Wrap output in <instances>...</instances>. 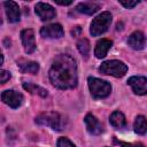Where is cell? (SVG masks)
Instances as JSON below:
<instances>
[{"mask_svg":"<svg viewBox=\"0 0 147 147\" xmlns=\"http://www.w3.org/2000/svg\"><path fill=\"white\" fill-rule=\"evenodd\" d=\"M3 63V55H2V53L0 52V65Z\"/></svg>","mask_w":147,"mask_h":147,"instance_id":"484cf974","label":"cell"},{"mask_svg":"<svg viewBox=\"0 0 147 147\" xmlns=\"http://www.w3.org/2000/svg\"><path fill=\"white\" fill-rule=\"evenodd\" d=\"M56 147H76L75 144L67 137H61L57 139Z\"/></svg>","mask_w":147,"mask_h":147,"instance_id":"44dd1931","label":"cell"},{"mask_svg":"<svg viewBox=\"0 0 147 147\" xmlns=\"http://www.w3.org/2000/svg\"><path fill=\"white\" fill-rule=\"evenodd\" d=\"M87 84H88L91 95L94 99H105L111 92V85L103 79H100L96 77H88Z\"/></svg>","mask_w":147,"mask_h":147,"instance_id":"3957f363","label":"cell"},{"mask_svg":"<svg viewBox=\"0 0 147 147\" xmlns=\"http://www.w3.org/2000/svg\"><path fill=\"white\" fill-rule=\"evenodd\" d=\"M1 100L3 103L9 106L10 108H18L23 102V95L15 90L3 91L1 94Z\"/></svg>","mask_w":147,"mask_h":147,"instance_id":"52a82bcc","label":"cell"},{"mask_svg":"<svg viewBox=\"0 0 147 147\" xmlns=\"http://www.w3.org/2000/svg\"><path fill=\"white\" fill-rule=\"evenodd\" d=\"M57 5H61V6H69V5H71L72 3V1L71 0H69V1H59V0H56L55 1Z\"/></svg>","mask_w":147,"mask_h":147,"instance_id":"d4e9b609","label":"cell"},{"mask_svg":"<svg viewBox=\"0 0 147 147\" xmlns=\"http://www.w3.org/2000/svg\"><path fill=\"white\" fill-rule=\"evenodd\" d=\"M111 46H113V41H111L110 39H106V38L100 39V40L96 42V45H95L94 55H95L98 59H103V57L107 55L108 51L111 48Z\"/></svg>","mask_w":147,"mask_h":147,"instance_id":"5bb4252c","label":"cell"},{"mask_svg":"<svg viewBox=\"0 0 147 147\" xmlns=\"http://www.w3.org/2000/svg\"><path fill=\"white\" fill-rule=\"evenodd\" d=\"M84 122H85V125H86V129L88 131V133L93 134V136H99L102 133L103 131V127L101 125V123L99 122V119L91 113L86 114L85 118H84Z\"/></svg>","mask_w":147,"mask_h":147,"instance_id":"8fae6325","label":"cell"},{"mask_svg":"<svg viewBox=\"0 0 147 147\" xmlns=\"http://www.w3.org/2000/svg\"><path fill=\"white\" fill-rule=\"evenodd\" d=\"M0 24H1V15H0Z\"/></svg>","mask_w":147,"mask_h":147,"instance_id":"4316f807","label":"cell"},{"mask_svg":"<svg viewBox=\"0 0 147 147\" xmlns=\"http://www.w3.org/2000/svg\"><path fill=\"white\" fill-rule=\"evenodd\" d=\"M99 72L116 78H121L127 72V65L118 60H109L101 63V65L99 67Z\"/></svg>","mask_w":147,"mask_h":147,"instance_id":"277c9868","label":"cell"},{"mask_svg":"<svg viewBox=\"0 0 147 147\" xmlns=\"http://www.w3.org/2000/svg\"><path fill=\"white\" fill-rule=\"evenodd\" d=\"M111 18L113 16L109 11H103L100 15H98L95 18H93V21L91 22V26H90L91 34L93 37H99L103 34L110 26Z\"/></svg>","mask_w":147,"mask_h":147,"instance_id":"5b68a950","label":"cell"},{"mask_svg":"<svg viewBox=\"0 0 147 147\" xmlns=\"http://www.w3.org/2000/svg\"><path fill=\"white\" fill-rule=\"evenodd\" d=\"M23 88H24L25 91H28L29 93H31V94H37V95H39V96H41V98H46L47 94H48L45 88H42L41 86H38V85L33 84V83H24V84H23Z\"/></svg>","mask_w":147,"mask_h":147,"instance_id":"ac0fdd59","label":"cell"},{"mask_svg":"<svg viewBox=\"0 0 147 147\" xmlns=\"http://www.w3.org/2000/svg\"><path fill=\"white\" fill-rule=\"evenodd\" d=\"M127 84L138 95H145L147 93V78L144 76H132L129 78Z\"/></svg>","mask_w":147,"mask_h":147,"instance_id":"30bf717a","label":"cell"},{"mask_svg":"<svg viewBox=\"0 0 147 147\" xmlns=\"http://www.w3.org/2000/svg\"><path fill=\"white\" fill-rule=\"evenodd\" d=\"M115 142H117L118 145H121L122 147H144L142 144H127V142H123V141H117L115 140Z\"/></svg>","mask_w":147,"mask_h":147,"instance_id":"cb8c5ba5","label":"cell"},{"mask_svg":"<svg viewBox=\"0 0 147 147\" xmlns=\"http://www.w3.org/2000/svg\"><path fill=\"white\" fill-rule=\"evenodd\" d=\"M5 9H6V15L7 18L10 23H15L20 21L21 13H20V7L15 1H6L5 3Z\"/></svg>","mask_w":147,"mask_h":147,"instance_id":"4fadbf2b","label":"cell"},{"mask_svg":"<svg viewBox=\"0 0 147 147\" xmlns=\"http://www.w3.org/2000/svg\"><path fill=\"white\" fill-rule=\"evenodd\" d=\"M21 40L26 54H32L36 51V40H34V32L32 29H24L21 32Z\"/></svg>","mask_w":147,"mask_h":147,"instance_id":"ba28073f","label":"cell"},{"mask_svg":"<svg viewBox=\"0 0 147 147\" xmlns=\"http://www.w3.org/2000/svg\"><path fill=\"white\" fill-rule=\"evenodd\" d=\"M109 122H110V124H111L115 129H123V127H125V125H126V118H125L124 114L121 113V111H118V110H115V111L110 115Z\"/></svg>","mask_w":147,"mask_h":147,"instance_id":"e0dca14e","label":"cell"},{"mask_svg":"<svg viewBox=\"0 0 147 147\" xmlns=\"http://www.w3.org/2000/svg\"><path fill=\"white\" fill-rule=\"evenodd\" d=\"M101 8V5L98 2H92V1H85V2H79L76 6V10L78 13L82 14H86V15H92L94 13H96L99 9Z\"/></svg>","mask_w":147,"mask_h":147,"instance_id":"2e32d148","label":"cell"},{"mask_svg":"<svg viewBox=\"0 0 147 147\" xmlns=\"http://www.w3.org/2000/svg\"><path fill=\"white\" fill-rule=\"evenodd\" d=\"M77 48H78L79 53H80L83 56L87 57V55H88V53H90V48H91L88 40H87L86 38H82L80 40H78V41H77Z\"/></svg>","mask_w":147,"mask_h":147,"instance_id":"ffe728a7","label":"cell"},{"mask_svg":"<svg viewBox=\"0 0 147 147\" xmlns=\"http://www.w3.org/2000/svg\"><path fill=\"white\" fill-rule=\"evenodd\" d=\"M119 3H121L123 7H125V8H127V9H131V8L136 7V6L139 3V1H124V0H119Z\"/></svg>","mask_w":147,"mask_h":147,"instance_id":"603a6c76","label":"cell"},{"mask_svg":"<svg viewBox=\"0 0 147 147\" xmlns=\"http://www.w3.org/2000/svg\"><path fill=\"white\" fill-rule=\"evenodd\" d=\"M40 36L42 38H47V39H59L64 36V30L61 24L52 23V24L45 25L40 29Z\"/></svg>","mask_w":147,"mask_h":147,"instance_id":"8992f818","label":"cell"},{"mask_svg":"<svg viewBox=\"0 0 147 147\" xmlns=\"http://www.w3.org/2000/svg\"><path fill=\"white\" fill-rule=\"evenodd\" d=\"M36 123L39 125L51 126L53 130H56V131H62L65 126L64 117H62L59 113H54V111L40 114L39 116L36 117Z\"/></svg>","mask_w":147,"mask_h":147,"instance_id":"7a4b0ae2","label":"cell"},{"mask_svg":"<svg viewBox=\"0 0 147 147\" xmlns=\"http://www.w3.org/2000/svg\"><path fill=\"white\" fill-rule=\"evenodd\" d=\"M127 44L131 48L136 49V51H141L145 48L146 45V38L145 34L141 31H134L133 33L130 34L129 39H127Z\"/></svg>","mask_w":147,"mask_h":147,"instance_id":"7c38bea8","label":"cell"},{"mask_svg":"<svg viewBox=\"0 0 147 147\" xmlns=\"http://www.w3.org/2000/svg\"><path fill=\"white\" fill-rule=\"evenodd\" d=\"M10 78H11V74L9 71L3 70V69H0V85L7 83Z\"/></svg>","mask_w":147,"mask_h":147,"instance_id":"7402d4cb","label":"cell"},{"mask_svg":"<svg viewBox=\"0 0 147 147\" xmlns=\"http://www.w3.org/2000/svg\"><path fill=\"white\" fill-rule=\"evenodd\" d=\"M17 65L20 70L24 74H37L39 71V63L36 61H30V60H24L21 59L17 61Z\"/></svg>","mask_w":147,"mask_h":147,"instance_id":"9a60e30c","label":"cell"},{"mask_svg":"<svg viewBox=\"0 0 147 147\" xmlns=\"http://www.w3.org/2000/svg\"><path fill=\"white\" fill-rule=\"evenodd\" d=\"M34 11L41 21H49V20L54 18L56 15L54 7L51 6L49 3H45V2H38L34 7Z\"/></svg>","mask_w":147,"mask_h":147,"instance_id":"9c48e42d","label":"cell"},{"mask_svg":"<svg viewBox=\"0 0 147 147\" xmlns=\"http://www.w3.org/2000/svg\"><path fill=\"white\" fill-rule=\"evenodd\" d=\"M51 83L60 90H71L77 86V64L69 54H60L53 61L48 72Z\"/></svg>","mask_w":147,"mask_h":147,"instance_id":"6da1fadb","label":"cell"},{"mask_svg":"<svg viewBox=\"0 0 147 147\" xmlns=\"http://www.w3.org/2000/svg\"><path fill=\"white\" fill-rule=\"evenodd\" d=\"M133 129H134V132L138 133V134H146L147 132V123H146V117L142 116V115H139L136 117V121H134V124H133Z\"/></svg>","mask_w":147,"mask_h":147,"instance_id":"d6986e66","label":"cell"}]
</instances>
